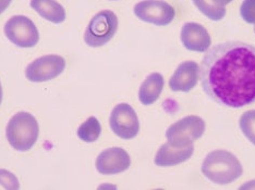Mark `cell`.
<instances>
[{
  "label": "cell",
  "mask_w": 255,
  "mask_h": 190,
  "mask_svg": "<svg viewBox=\"0 0 255 190\" xmlns=\"http://www.w3.org/2000/svg\"><path fill=\"white\" fill-rule=\"evenodd\" d=\"M39 134L36 119L27 112H19L10 119L5 136L10 146L18 151H27L35 145Z\"/></svg>",
  "instance_id": "3957f363"
},
{
  "label": "cell",
  "mask_w": 255,
  "mask_h": 190,
  "mask_svg": "<svg viewBox=\"0 0 255 190\" xmlns=\"http://www.w3.org/2000/svg\"><path fill=\"white\" fill-rule=\"evenodd\" d=\"M254 33H255V26H254Z\"/></svg>",
  "instance_id": "d4e9b609"
},
{
  "label": "cell",
  "mask_w": 255,
  "mask_h": 190,
  "mask_svg": "<svg viewBox=\"0 0 255 190\" xmlns=\"http://www.w3.org/2000/svg\"><path fill=\"white\" fill-rule=\"evenodd\" d=\"M109 124L114 133L126 140L134 138L140 130L137 115L134 109L128 103H120L114 108Z\"/></svg>",
  "instance_id": "52a82bcc"
},
{
  "label": "cell",
  "mask_w": 255,
  "mask_h": 190,
  "mask_svg": "<svg viewBox=\"0 0 255 190\" xmlns=\"http://www.w3.org/2000/svg\"><path fill=\"white\" fill-rule=\"evenodd\" d=\"M201 170L203 175L218 185L234 183L243 173L240 161L227 150H215L208 153Z\"/></svg>",
  "instance_id": "7a4b0ae2"
},
{
  "label": "cell",
  "mask_w": 255,
  "mask_h": 190,
  "mask_svg": "<svg viewBox=\"0 0 255 190\" xmlns=\"http://www.w3.org/2000/svg\"><path fill=\"white\" fill-rule=\"evenodd\" d=\"M31 7L42 18L55 24L66 20V10L56 0H31Z\"/></svg>",
  "instance_id": "9a60e30c"
},
{
  "label": "cell",
  "mask_w": 255,
  "mask_h": 190,
  "mask_svg": "<svg viewBox=\"0 0 255 190\" xmlns=\"http://www.w3.org/2000/svg\"><path fill=\"white\" fill-rule=\"evenodd\" d=\"M214 1L217 2L220 5H224V7H226V4L230 3L231 1H233V0H214Z\"/></svg>",
  "instance_id": "603a6c76"
},
{
  "label": "cell",
  "mask_w": 255,
  "mask_h": 190,
  "mask_svg": "<svg viewBox=\"0 0 255 190\" xmlns=\"http://www.w3.org/2000/svg\"><path fill=\"white\" fill-rule=\"evenodd\" d=\"M193 145L187 147H175L169 142L164 143L155 155V164L158 166H173L180 164L192 157Z\"/></svg>",
  "instance_id": "4fadbf2b"
},
{
  "label": "cell",
  "mask_w": 255,
  "mask_h": 190,
  "mask_svg": "<svg viewBox=\"0 0 255 190\" xmlns=\"http://www.w3.org/2000/svg\"><path fill=\"white\" fill-rule=\"evenodd\" d=\"M200 67L194 61L182 62L177 67L169 80V87L172 91H183L188 93L193 89L199 80Z\"/></svg>",
  "instance_id": "7c38bea8"
},
{
  "label": "cell",
  "mask_w": 255,
  "mask_h": 190,
  "mask_svg": "<svg viewBox=\"0 0 255 190\" xmlns=\"http://www.w3.org/2000/svg\"><path fill=\"white\" fill-rule=\"evenodd\" d=\"M241 189H255V181H252V182H249L248 184H245L241 187Z\"/></svg>",
  "instance_id": "7402d4cb"
},
{
  "label": "cell",
  "mask_w": 255,
  "mask_h": 190,
  "mask_svg": "<svg viewBox=\"0 0 255 190\" xmlns=\"http://www.w3.org/2000/svg\"><path fill=\"white\" fill-rule=\"evenodd\" d=\"M165 80L161 74L152 73L142 83L138 90V100L144 106H150L158 99L164 89Z\"/></svg>",
  "instance_id": "5bb4252c"
},
{
  "label": "cell",
  "mask_w": 255,
  "mask_h": 190,
  "mask_svg": "<svg viewBox=\"0 0 255 190\" xmlns=\"http://www.w3.org/2000/svg\"><path fill=\"white\" fill-rule=\"evenodd\" d=\"M66 67V60L57 55H47L38 58L27 65L26 78L34 83L47 82L59 76Z\"/></svg>",
  "instance_id": "ba28073f"
},
{
  "label": "cell",
  "mask_w": 255,
  "mask_h": 190,
  "mask_svg": "<svg viewBox=\"0 0 255 190\" xmlns=\"http://www.w3.org/2000/svg\"><path fill=\"white\" fill-rule=\"evenodd\" d=\"M205 131V122L196 115L179 120L168 127L166 131L167 142L175 147H187L200 139Z\"/></svg>",
  "instance_id": "5b68a950"
},
{
  "label": "cell",
  "mask_w": 255,
  "mask_h": 190,
  "mask_svg": "<svg viewBox=\"0 0 255 190\" xmlns=\"http://www.w3.org/2000/svg\"><path fill=\"white\" fill-rule=\"evenodd\" d=\"M201 12L212 21H220L226 15V7L220 5L214 0H192Z\"/></svg>",
  "instance_id": "e0dca14e"
},
{
  "label": "cell",
  "mask_w": 255,
  "mask_h": 190,
  "mask_svg": "<svg viewBox=\"0 0 255 190\" xmlns=\"http://www.w3.org/2000/svg\"><path fill=\"white\" fill-rule=\"evenodd\" d=\"M133 12L141 21L165 26L175 19V9L163 0H143L134 5Z\"/></svg>",
  "instance_id": "9c48e42d"
},
{
  "label": "cell",
  "mask_w": 255,
  "mask_h": 190,
  "mask_svg": "<svg viewBox=\"0 0 255 190\" xmlns=\"http://www.w3.org/2000/svg\"><path fill=\"white\" fill-rule=\"evenodd\" d=\"M181 42L188 50L205 53L210 48L212 39L207 30L199 23H185L181 30Z\"/></svg>",
  "instance_id": "8fae6325"
},
{
  "label": "cell",
  "mask_w": 255,
  "mask_h": 190,
  "mask_svg": "<svg viewBox=\"0 0 255 190\" xmlns=\"http://www.w3.org/2000/svg\"><path fill=\"white\" fill-rule=\"evenodd\" d=\"M11 1H12V0H0V14L9 7Z\"/></svg>",
  "instance_id": "44dd1931"
},
{
  "label": "cell",
  "mask_w": 255,
  "mask_h": 190,
  "mask_svg": "<svg viewBox=\"0 0 255 190\" xmlns=\"http://www.w3.org/2000/svg\"><path fill=\"white\" fill-rule=\"evenodd\" d=\"M240 14L243 21L255 24V0H245L241 4Z\"/></svg>",
  "instance_id": "ffe728a7"
},
{
  "label": "cell",
  "mask_w": 255,
  "mask_h": 190,
  "mask_svg": "<svg viewBox=\"0 0 255 190\" xmlns=\"http://www.w3.org/2000/svg\"><path fill=\"white\" fill-rule=\"evenodd\" d=\"M3 31L10 42L21 48H32L39 40L37 27L24 15L12 16L5 23Z\"/></svg>",
  "instance_id": "8992f818"
},
{
  "label": "cell",
  "mask_w": 255,
  "mask_h": 190,
  "mask_svg": "<svg viewBox=\"0 0 255 190\" xmlns=\"http://www.w3.org/2000/svg\"><path fill=\"white\" fill-rule=\"evenodd\" d=\"M239 125L247 139L255 145V110H250L243 113L240 118Z\"/></svg>",
  "instance_id": "ac0fdd59"
},
{
  "label": "cell",
  "mask_w": 255,
  "mask_h": 190,
  "mask_svg": "<svg viewBox=\"0 0 255 190\" xmlns=\"http://www.w3.org/2000/svg\"><path fill=\"white\" fill-rule=\"evenodd\" d=\"M113 1H115V0H113Z\"/></svg>",
  "instance_id": "484cf974"
},
{
  "label": "cell",
  "mask_w": 255,
  "mask_h": 190,
  "mask_svg": "<svg viewBox=\"0 0 255 190\" xmlns=\"http://www.w3.org/2000/svg\"><path fill=\"white\" fill-rule=\"evenodd\" d=\"M118 30V18L113 11L103 10L93 16L84 34L85 44L93 48L106 45Z\"/></svg>",
  "instance_id": "277c9868"
},
{
  "label": "cell",
  "mask_w": 255,
  "mask_h": 190,
  "mask_svg": "<svg viewBox=\"0 0 255 190\" xmlns=\"http://www.w3.org/2000/svg\"><path fill=\"white\" fill-rule=\"evenodd\" d=\"M0 185L5 189H19L20 184L19 180L13 173L9 172L8 170H0Z\"/></svg>",
  "instance_id": "d6986e66"
},
{
  "label": "cell",
  "mask_w": 255,
  "mask_h": 190,
  "mask_svg": "<svg viewBox=\"0 0 255 190\" xmlns=\"http://www.w3.org/2000/svg\"><path fill=\"white\" fill-rule=\"evenodd\" d=\"M2 101V87H1V83H0V105H1Z\"/></svg>",
  "instance_id": "cb8c5ba5"
},
{
  "label": "cell",
  "mask_w": 255,
  "mask_h": 190,
  "mask_svg": "<svg viewBox=\"0 0 255 190\" xmlns=\"http://www.w3.org/2000/svg\"><path fill=\"white\" fill-rule=\"evenodd\" d=\"M202 88L210 99L227 108L255 103V47L229 40L214 46L200 66Z\"/></svg>",
  "instance_id": "6da1fadb"
},
{
  "label": "cell",
  "mask_w": 255,
  "mask_h": 190,
  "mask_svg": "<svg viewBox=\"0 0 255 190\" xmlns=\"http://www.w3.org/2000/svg\"><path fill=\"white\" fill-rule=\"evenodd\" d=\"M102 133V126L98 120L91 117L80 125L78 128V137L84 142H94L100 138Z\"/></svg>",
  "instance_id": "2e32d148"
},
{
  "label": "cell",
  "mask_w": 255,
  "mask_h": 190,
  "mask_svg": "<svg viewBox=\"0 0 255 190\" xmlns=\"http://www.w3.org/2000/svg\"><path fill=\"white\" fill-rule=\"evenodd\" d=\"M131 158L125 149L114 147L100 153L96 159V169L104 175H114L130 168Z\"/></svg>",
  "instance_id": "30bf717a"
}]
</instances>
